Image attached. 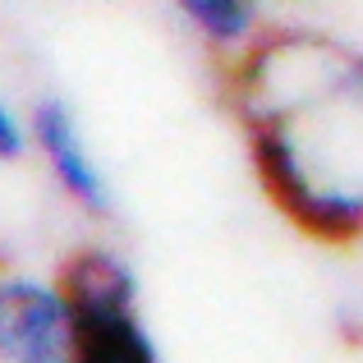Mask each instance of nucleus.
<instances>
[{
    "label": "nucleus",
    "instance_id": "f257e3e1",
    "mask_svg": "<svg viewBox=\"0 0 363 363\" xmlns=\"http://www.w3.org/2000/svg\"><path fill=\"white\" fill-rule=\"evenodd\" d=\"M235 106L272 203L318 240L363 235V55L318 33L262 37Z\"/></svg>",
    "mask_w": 363,
    "mask_h": 363
},
{
    "label": "nucleus",
    "instance_id": "f03ea898",
    "mask_svg": "<svg viewBox=\"0 0 363 363\" xmlns=\"http://www.w3.org/2000/svg\"><path fill=\"white\" fill-rule=\"evenodd\" d=\"M60 294L69 308V363H161L120 257L79 253L65 267Z\"/></svg>",
    "mask_w": 363,
    "mask_h": 363
},
{
    "label": "nucleus",
    "instance_id": "7ed1b4c3",
    "mask_svg": "<svg viewBox=\"0 0 363 363\" xmlns=\"http://www.w3.org/2000/svg\"><path fill=\"white\" fill-rule=\"evenodd\" d=\"M0 359L69 363L65 294L37 281H0Z\"/></svg>",
    "mask_w": 363,
    "mask_h": 363
},
{
    "label": "nucleus",
    "instance_id": "20e7f679",
    "mask_svg": "<svg viewBox=\"0 0 363 363\" xmlns=\"http://www.w3.org/2000/svg\"><path fill=\"white\" fill-rule=\"evenodd\" d=\"M33 138H37V147H42V157L51 161V170L65 184V194L79 207H88L92 216H106L111 212L106 175H101L97 161H92L88 138H83V129H79V116H74L60 97H46L42 106L33 111Z\"/></svg>",
    "mask_w": 363,
    "mask_h": 363
},
{
    "label": "nucleus",
    "instance_id": "39448f33",
    "mask_svg": "<svg viewBox=\"0 0 363 363\" xmlns=\"http://www.w3.org/2000/svg\"><path fill=\"white\" fill-rule=\"evenodd\" d=\"M175 9L216 46L248 42L257 23V0H175Z\"/></svg>",
    "mask_w": 363,
    "mask_h": 363
},
{
    "label": "nucleus",
    "instance_id": "423d86ee",
    "mask_svg": "<svg viewBox=\"0 0 363 363\" xmlns=\"http://www.w3.org/2000/svg\"><path fill=\"white\" fill-rule=\"evenodd\" d=\"M23 152V129H18L14 111L0 101V157H18Z\"/></svg>",
    "mask_w": 363,
    "mask_h": 363
}]
</instances>
